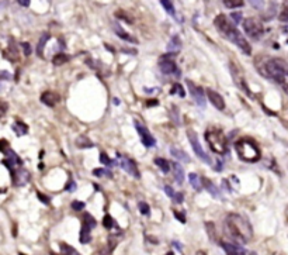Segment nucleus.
I'll use <instances>...</instances> for the list:
<instances>
[{
  "label": "nucleus",
  "instance_id": "17",
  "mask_svg": "<svg viewBox=\"0 0 288 255\" xmlns=\"http://www.w3.org/2000/svg\"><path fill=\"white\" fill-rule=\"evenodd\" d=\"M180 48H182V41H180V38L177 36H173L170 38V41H169V44H167V51L170 54H177L180 51Z\"/></svg>",
  "mask_w": 288,
  "mask_h": 255
},
{
  "label": "nucleus",
  "instance_id": "43",
  "mask_svg": "<svg viewBox=\"0 0 288 255\" xmlns=\"http://www.w3.org/2000/svg\"><path fill=\"white\" fill-rule=\"evenodd\" d=\"M231 17L234 18V22H235L236 24L242 23V13H239V12H238V13H232Z\"/></svg>",
  "mask_w": 288,
  "mask_h": 255
},
{
  "label": "nucleus",
  "instance_id": "51",
  "mask_svg": "<svg viewBox=\"0 0 288 255\" xmlns=\"http://www.w3.org/2000/svg\"><path fill=\"white\" fill-rule=\"evenodd\" d=\"M166 255H173V254H172V252H169V254H166Z\"/></svg>",
  "mask_w": 288,
  "mask_h": 255
},
{
  "label": "nucleus",
  "instance_id": "19",
  "mask_svg": "<svg viewBox=\"0 0 288 255\" xmlns=\"http://www.w3.org/2000/svg\"><path fill=\"white\" fill-rule=\"evenodd\" d=\"M203 186H204L205 190H208V194L214 196V198H221L220 190L217 189V186L214 185L213 182L208 178H203Z\"/></svg>",
  "mask_w": 288,
  "mask_h": 255
},
{
  "label": "nucleus",
  "instance_id": "33",
  "mask_svg": "<svg viewBox=\"0 0 288 255\" xmlns=\"http://www.w3.org/2000/svg\"><path fill=\"white\" fill-rule=\"evenodd\" d=\"M280 20L281 22H288V2H284V4H283V10H281L280 13Z\"/></svg>",
  "mask_w": 288,
  "mask_h": 255
},
{
  "label": "nucleus",
  "instance_id": "47",
  "mask_svg": "<svg viewBox=\"0 0 288 255\" xmlns=\"http://www.w3.org/2000/svg\"><path fill=\"white\" fill-rule=\"evenodd\" d=\"M0 76H1V79H3V80H7V79H10V78H11V75H10L8 72H6V70H1Z\"/></svg>",
  "mask_w": 288,
  "mask_h": 255
},
{
  "label": "nucleus",
  "instance_id": "45",
  "mask_svg": "<svg viewBox=\"0 0 288 255\" xmlns=\"http://www.w3.org/2000/svg\"><path fill=\"white\" fill-rule=\"evenodd\" d=\"M183 200H184V194H176V196L173 198L175 203H183Z\"/></svg>",
  "mask_w": 288,
  "mask_h": 255
},
{
  "label": "nucleus",
  "instance_id": "31",
  "mask_svg": "<svg viewBox=\"0 0 288 255\" xmlns=\"http://www.w3.org/2000/svg\"><path fill=\"white\" fill-rule=\"evenodd\" d=\"M103 224L106 228H113V227H115V220L110 214H106L103 218Z\"/></svg>",
  "mask_w": 288,
  "mask_h": 255
},
{
  "label": "nucleus",
  "instance_id": "1",
  "mask_svg": "<svg viewBox=\"0 0 288 255\" xmlns=\"http://www.w3.org/2000/svg\"><path fill=\"white\" fill-rule=\"evenodd\" d=\"M225 228L228 234L238 242L246 244L253 237V228L251 222L239 213H231L225 218Z\"/></svg>",
  "mask_w": 288,
  "mask_h": 255
},
{
  "label": "nucleus",
  "instance_id": "13",
  "mask_svg": "<svg viewBox=\"0 0 288 255\" xmlns=\"http://www.w3.org/2000/svg\"><path fill=\"white\" fill-rule=\"evenodd\" d=\"M11 174H13V182H14V185H25V184L28 182V179H30V174L24 170V168H20L18 170H11Z\"/></svg>",
  "mask_w": 288,
  "mask_h": 255
},
{
  "label": "nucleus",
  "instance_id": "44",
  "mask_svg": "<svg viewBox=\"0 0 288 255\" xmlns=\"http://www.w3.org/2000/svg\"><path fill=\"white\" fill-rule=\"evenodd\" d=\"M37 196H38V199L42 202L44 204H49V198H48V196H44V194H39V192L37 194Z\"/></svg>",
  "mask_w": 288,
  "mask_h": 255
},
{
  "label": "nucleus",
  "instance_id": "22",
  "mask_svg": "<svg viewBox=\"0 0 288 255\" xmlns=\"http://www.w3.org/2000/svg\"><path fill=\"white\" fill-rule=\"evenodd\" d=\"M155 164L158 165V168L163 174H169V170H172V164L169 162L167 160H165V158H155Z\"/></svg>",
  "mask_w": 288,
  "mask_h": 255
},
{
  "label": "nucleus",
  "instance_id": "35",
  "mask_svg": "<svg viewBox=\"0 0 288 255\" xmlns=\"http://www.w3.org/2000/svg\"><path fill=\"white\" fill-rule=\"evenodd\" d=\"M224 4L229 8H242L245 6V2H229V0H225Z\"/></svg>",
  "mask_w": 288,
  "mask_h": 255
},
{
  "label": "nucleus",
  "instance_id": "24",
  "mask_svg": "<svg viewBox=\"0 0 288 255\" xmlns=\"http://www.w3.org/2000/svg\"><path fill=\"white\" fill-rule=\"evenodd\" d=\"M11 128H13V132H14L17 136H24L25 132H28V127H27L25 124L20 123V122H17V123L13 124Z\"/></svg>",
  "mask_w": 288,
  "mask_h": 255
},
{
  "label": "nucleus",
  "instance_id": "34",
  "mask_svg": "<svg viewBox=\"0 0 288 255\" xmlns=\"http://www.w3.org/2000/svg\"><path fill=\"white\" fill-rule=\"evenodd\" d=\"M93 174L96 175V176H108V178H111L113 176V174L110 172L106 168H101V170H93Z\"/></svg>",
  "mask_w": 288,
  "mask_h": 255
},
{
  "label": "nucleus",
  "instance_id": "20",
  "mask_svg": "<svg viewBox=\"0 0 288 255\" xmlns=\"http://www.w3.org/2000/svg\"><path fill=\"white\" fill-rule=\"evenodd\" d=\"M172 170L175 174V180L177 182V185H183L184 182V170L179 164H172Z\"/></svg>",
  "mask_w": 288,
  "mask_h": 255
},
{
  "label": "nucleus",
  "instance_id": "23",
  "mask_svg": "<svg viewBox=\"0 0 288 255\" xmlns=\"http://www.w3.org/2000/svg\"><path fill=\"white\" fill-rule=\"evenodd\" d=\"M90 227H87V226L82 224V230H80V236H79V240L82 244H87V242H90L91 237H90Z\"/></svg>",
  "mask_w": 288,
  "mask_h": 255
},
{
  "label": "nucleus",
  "instance_id": "27",
  "mask_svg": "<svg viewBox=\"0 0 288 255\" xmlns=\"http://www.w3.org/2000/svg\"><path fill=\"white\" fill-rule=\"evenodd\" d=\"M68 61H69L68 55L58 54V55H55V56H53L52 64L53 65H56V66H61V65H63L65 62H68Z\"/></svg>",
  "mask_w": 288,
  "mask_h": 255
},
{
  "label": "nucleus",
  "instance_id": "41",
  "mask_svg": "<svg viewBox=\"0 0 288 255\" xmlns=\"http://www.w3.org/2000/svg\"><path fill=\"white\" fill-rule=\"evenodd\" d=\"M165 194H166L169 198H172V199L176 196V192L173 190V188H172V186H165Z\"/></svg>",
  "mask_w": 288,
  "mask_h": 255
},
{
  "label": "nucleus",
  "instance_id": "12",
  "mask_svg": "<svg viewBox=\"0 0 288 255\" xmlns=\"http://www.w3.org/2000/svg\"><path fill=\"white\" fill-rule=\"evenodd\" d=\"M207 96H208V100L213 103L214 108H217L218 110H225V100H224V98L221 96L220 93L215 92L213 89H208Z\"/></svg>",
  "mask_w": 288,
  "mask_h": 255
},
{
  "label": "nucleus",
  "instance_id": "2",
  "mask_svg": "<svg viewBox=\"0 0 288 255\" xmlns=\"http://www.w3.org/2000/svg\"><path fill=\"white\" fill-rule=\"evenodd\" d=\"M214 24L217 27V30L220 31L224 37H227L232 44H235L236 46H239L242 50V52L246 55L252 54V46L248 42V40L243 37V34L236 28L234 24L228 20V17L225 14H218L214 18Z\"/></svg>",
  "mask_w": 288,
  "mask_h": 255
},
{
  "label": "nucleus",
  "instance_id": "9",
  "mask_svg": "<svg viewBox=\"0 0 288 255\" xmlns=\"http://www.w3.org/2000/svg\"><path fill=\"white\" fill-rule=\"evenodd\" d=\"M134 126H135V128H137L138 134H139V138L142 141V144H144L146 148H152L156 146V140L153 138V136H152L149 130L145 127L144 124H141L139 122H134Z\"/></svg>",
  "mask_w": 288,
  "mask_h": 255
},
{
  "label": "nucleus",
  "instance_id": "36",
  "mask_svg": "<svg viewBox=\"0 0 288 255\" xmlns=\"http://www.w3.org/2000/svg\"><path fill=\"white\" fill-rule=\"evenodd\" d=\"M172 94H179V96H182V98H184L186 96V92L183 90L182 85H179V84H175L173 85V89H172Z\"/></svg>",
  "mask_w": 288,
  "mask_h": 255
},
{
  "label": "nucleus",
  "instance_id": "26",
  "mask_svg": "<svg viewBox=\"0 0 288 255\" xmlns=\"http://www.w3.org/2000/svg\"><path fill=\"white\" fill-rule=\"evenodd\" d=\"M160 4H162V6L165 8V10H166L169 14L173 16V17H176L175 4H173V2H167V0H162V2H160Z\"/></svg>",
  "mask_w": 288,
  "mask_h": 255
},
{
  "label": "nucleus",
  "instance_id": "28",
  "mask_svg": "<svg viewBox=\"0 0 288 255\" xmlns=\"http://www.w3.org/2000/svg\"><path fill=\"white\" fill-rule=\"evenodd\" d=\"M76 144H77V147L79 148H91L93 147V142H91V141H89V140L86 138V137H80V138H77Z\"/></svg>",
  "mask_w": 288,
  "mask_h": 255
},
{
  "label": "nucleus",
  "instance_id": "8",
  "mask_svg": "<svg viewBox=\"0 0 288 255\" xmlns=\"http://www.w3.org/2000/svg\"><path fill=\"white\" fill-rule=\"evenodd\" d=\"M187 137H189L190 144H191V147L194 150V152L197 155L198 158L205 164H211V160H210V156L205 154V151L203 150V146L200 144V140H198L197 132H193V130H189L187 132Z\"/></svg>",
  "mask_w": 288,
  "mask_h": 255
},
{
  "label": "nucleus",
  "instance_id": "7",
  "mask_svg": "<svg viewBox=\"0 0 288 255\" xmlns=\"http://www.w3.org/2000/svg\"><path fill=\"white\" fill-rule=\"evenodd\" d=\"M243 30L246 31L248 37H251L252 40L262 38L263 31H265L263 30V24L260 23L258 18H255V17L243 20Z\"/></svg>",
  "mask_w": 288,
  "mask_h": 255
},
{
  "label": "nucleus",
  "instance_id": "14",
  "mask_svg": "<svg viewBox=\"0 0 288 255\" xmlns=\"http://www.w3.org/2000/svg\"><path fill=\"white\" fill-rule=\"evenodd\" d=\"M224 251L227 252V255H246V251L242 246L239 244H232V242H224L222 244Z\"/></svg>",
  "mask_w": 288,
  "mask_h": 255
},
{
  "label": "nucleus",
  "instance_id": "18",
  "mask_svg": "<svg viewBox=\"0 0 288 255\" xmlns=\"http://www.w3.org/2000/svg\"><path fill=\"white\" fill-rule=\"evenodd\" d=\"M170 154H172V156H175L177 161H180V162H184V164L190 162V156L186 154L183 150H179V148L172 147L170 148Z\"/></svg>",
  "mask_w": 288,
  "mask_h": 255
},
{
  "label": "nucleus",
  "instance_id": "4",
  "mask_svg": "<svg viewBox=\"0 0 288 255\" xmlns=\"http://www.w3.org/2000/svg\"><path fill=\"white\" fill-rule=\"evenodd\" d=\"M235 151L238 156L245 162H258L260 160V150L255 141L249 138L239 140L235 144Z\"/></svg>",
  "mask_w": 288,
  "mask_h": 255
},
{
  "label": "nucleus",
  "instance_id": "3",
  "mask_svg": "<svg viewBox=\"0 0 288 255\" xmlns=\"http://www.w3.org/2000/svg\"><path fill=\"white\" fill-rule=\"evenodd\" d=\"M263 74L276 84L284 88L288 93V64L281 58H272L263 66Z\"/></svg>",
  "mask_w": 288,
  "mask_h": 255
},
{
  "label": "nucleus",
  "instance_id": "10",
  "mask_svg": "<svg viewBox=\"0 0 288 255\" xmlns=\"http://www.w3.org/2000/svg\"><path fill=\"white\" fill-rule=\"evenodd\" d=\"M186 84H187L190 94L193 96V99H194V102H196V104H197L198 108H205L204 89H203V88H200V86H197L196 84H193L191 80H186Z\"/></svg>",
  "mask_w": 288,
  "mask_h": 255
},
{
  "label": "nucleus",
  "instance_id": "52",
  "mask_svg": "<svg viewBox=\"0 0 288 255\" xmlns=\"http://www.w3.org/2000/svg\"><path fill=\"white\" fill-rule=\"evenodd\" d=\"M20 255H25V254H23V252H20Z\"/></svg>",
  "mask_w": 288,
  "mask_h": 255
},
{
  "label": "nucleus",
  "instance_id": "29",
  "mask_svg": "<svg viewBox=\"0 0 288 255\" xmlns=\"http://www.w3.org/2000/svg\"><path fill=\"white\" fill-rule=\"evenodd\" d=\"M84 226H87V227H90V228H93V227H96V220L93 218V217L89 214V213H86L83 216V222H82Z\"/></svg>",
  "mask_w": 288,
  "mask_h": 255
},
{
  "label": "nucleus",
  "instance_id": "49",
  "mask_svg": "<svg viewBox=\"0 0 288 255\" xmlns=\"http://www.w3.org/2000/svg\"><path fill=\"white\" fill-rule=\"evenodd\" d=\"M251 4H253L255 8H260L262 6H263V4H265V3H263V2H251Z\"/></svg>",
  "mask_w": 288,
  "mask_h": 255
},
{
  "label": "nucleus",
  "instance_id": "46",
  "mask_svg": "<svg viewBox=\"0 0 288 255\" xmlns=\"http://www.w3.org/2000/svg\"><path fill=\"white\" fill-rule=\"evenodd\" d=\"M175 216L177 220H180L182 223H186V217H184V214L183 213H180V212H175Z\"/></svg>",
  "mask_w": 288,
  "mask_h": 255
},
{
  "label": "nucleus",
  "instance_id": "38",
  "mask_svg": "<svg viewBox=\"0 0 288 255\" xmlns=\"http://www.w3.org/2000/svg\"><path fill=\"white\" fill-rule=\"evenodd\" d=\"M205 227H207V232H208V234H210V238H211L213 241L215 240V227H214L213 223H207Z\"/></svg>",
  "mask_w": 288,
  "mask_h": 255
},
{
  "label": "nucleus",
  "instance_id": "25",
  "mask_svg": "<svg viewBox=\"0 0 288 255\" xmlns=\"http://www.w3.org/2000/svg\"><path fill=\"white\" fill-rule=\"evenodd\" d=\"M49 40V34L48 32H45L41 38H39V42H38V46H37V54L38 56H42V48L45 46L46 41Z\"/></svg>",
  "mask_w": 288,
  "mask_h": 255
},
{
  "label": "nucleus",
  "instance_id": "40",
  "mask_svg": "<svg viewBox=\"0 0 288 255\" xmlns=\"http://www.w3.org/2000/svg\"><path fill=\"white\" fill-rule=\"evenodd\" d=\"M72 209L76 210V212H80V210L84 209V203H83V202L75 200L73 203H72Z\"/></svg>",
  "mask_w": 288,
  "mask_h": 255
},
{
  "label": "nucleus",
  "instance_id": "5",
  "mask_svg": "<svg viewBox=\"0 0 288 255\" xmlns=\"http://www.w3.org/2000/svg\"><path fill=\"white\" fill-rule=\"evenodd\" d=\"M205 140L210 144V148L213 150L215 154L224 155L227 152V141L224 134L220 130H208L205 132Z\"/></svg>",
  "mask_w": 288,
  "mask_h": 255
},
{
  "label": "nucleus",
  "instance_id": "32",
  "mask_svg": "<svg viewBox=\"0 0 288 255\" xmlns=\"http://www.w3.org/2000/svg\"><path fill=\"white\" fill-rule=\"evenodd\" d=\"M100 162L103 164V165H106V166H111V165H114V161H111L110 160V156L106 154V152H101L100 154Z\"/></svg>",
  "mask_w": 288,
  "mask_h": 255
},
{
  "label": "nucleus",
  "instance_id": "11",
  "mask_svg": "<svg viewBox=\"0 0 288 255\" xmlns=\"http://www.w3.org/2000/svg\"><path fill=\"white\" fill-rule=\"evenodd\" d=\"M118 162H120L121 170L128 172L131 176H134L135 179H141V174L138 170L137 164L134 162L132 160H129L128 156H118Z\"/></svg>",
  "mask_w": 288,
  "mask_h": 255
},
{
  "label": "nucleus",
  "instance_id": "50",
  "mask_svg": "<svg viewBox=\"0 0 288 255\" xmlns=\"http://www.w3.org/2000/svg\"><path fill=\"white\" fill-rule=\"evenodd\" d=\"M18 4L24 6V8H28V6H30V2H23V0H21V2H18Z\"/></svg>",
  "mask_w": 288,
  "mask_h": 255
},
{
  "label": "nucleus",
  "instance_id": "42",
  "mask_svg": "<svg viewBox=\"0 0 288 255\" xmlns=\"http://www.w3.org/2000/svg\"><path fill=\"white\" fill-rule=\"evenodd\" d=\"M21 46H23V50H24V55L25 56H30L31 55V46L28 44V42H23L21 44Z\"/></svg>",
  "mask_w": 288,
  "mask_h": 255
},
{
  "label": "nucleus",
  "instance_id": "30",
  "mask_svg": "<svg viewBox=\"0 0 288 255\" xmlns=\"http://www.w3.org/2000/svg\"><path fill=\"white\" fill-rule=\"evenodd\" d=\"M138 208H139L141 214H144V216H149V214H151V208H149V204H148V203L141 202V203L138 204Z\"/></svg>",
  "mask_w": 288,
  "mask_h": 255
},
{
  "label": "nucleus",
  "instance_id": "39",
  "mask_svg": "<svg viewBox=\"0 0 288 255\" xmlns=\"http://www.w3.org/2000/svg\"><path fill=\"white\" fill-rule=\"evenodd\" d=\"M65 190L66 192H75L76 190V184L73 179H69L68 184H66V186H65Z\"/></svg>",
  "mask_w": 288,
  "mask_h": 255
},
{
  "label": "nucleus",
  "instance_id": "16",
  "mask_svg": "<svg viewBox=\"0 0 288 255\" xmlns=\"http://www.w3.org/2000/svg\"><path fill=\"white\" fill-rule=\"evenodd\" d=\"M113 28H114V31H115V34H117L120 38L125 40V41H129V42H135V38H132L127 31L122 30V27L118 24V22H114Z\"/></svg>",
  "mask_w": 288,
  "mask_h": 255
},
{
  "label": "nucleus",
  "instance_id": "37",
  "mask_svg": "<svg viewBox=\"0 0 288 255\" xmlns=\"http://www.w3.org/2000/svg\"><path fill=\"white\" fill-rule=\"evenodd\" d=\"M62 251L65 252V255H80L76 252L73 248L70 247V246H66V244H62Z\"/></svg>",
  "mask_w": 288,
  "mask_h": 255
},
{
  "label": "nucleus",
  "instance_id": "15",
  "mask_svg": "<svg viewBox=\"0 0 288 255\" xmlns=\"http://www.w3.org/2000/svg\"><path fill=\"white\" fill-rule=\"evenodd\" d=\"M58 94L53 92H45L42 93V96H41V102L46 104V106H49V108H53L56 103H58Z\"/></svg>",
  "mask_w": 288,
  "mask_h": 255
},
{
  "label": "nucleus",
  "instance_id": "21",
  "mask_svg": "<svg viewBox=\"0 0 288 255\" xmlns=\"http://www.w3.org/2000/svg\"><path fill=\"white\" fill-rule=\"evenodd\" d=\"M189 182L190 185L193 186L197 192H201V189H203V179L200 178L197 174H190Z\"/></svg>",
  "mask_w": 288,
  "mask_h": 255
},
{
  "label": "nucleus",
  "instance_id": "48",
  "mask_svg": "<svg viewBox=\"0 0 288 255\" xmlns=\"http://www.w3.org/2000/svg\"><path fill=\"white\" fill-rule=\"evenodd\" d=\"M173 246H175V248L177 251H182L183 250V246L179 242V241H173Z\"/></svg>",
  "mask_w": 288,
  "mask_h": 255
},
{
  "label": "nucleus",
  "instance_id": "6",
  "mask_svg": "<svg viewBox=\"0 0 288 255\" xmlns=\"http://www.w3.org/2000/svg\"><path fill=\"white\" fill-rule=\"evenodd\" d=\"M175 56L176 54H170V52L163 55V56H160L159 70L162 74H165V75H175V76L177 78L182 75V72H180V70H179L177 65H176Z\"/></svg>",
  "mask_w": 288,
  "mask_h": 255
}]
</instances>
